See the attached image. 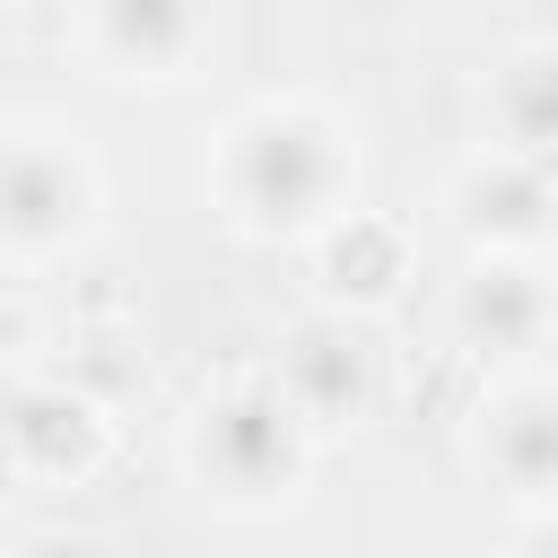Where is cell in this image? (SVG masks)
Returning a JSON list of instances; mask_svg holds the SVG:
<instances>
[{"instance_id":"cell-12","label":"cell","mask_w":558,"mask_h":558,"mask_svg":"<svg viewBox=\"0 0 558 558\" xmlns=\"http://www.w3.org/2000/svg\"><path fill=\"white\" fill-rule=\"evenodd\" d=\"M514 541H523V549H558V497H549V506H523V514H514Z\"/></svg>"},{"instance_id":"cell-9","label":"cell","mask_w":558,"mask_h":558,"mask_svg":"<svg viewBox=\"0 0 558 558\" xmlns=\"http://www.w3.org/2000/svg\"><path fill=\"white\" fill-rule=\"evenodd\" d=\"M436 218L453 227L462 253H532V244H558V166H532V157H506V148H462L445 166V192H436Z\"/></svg>"},{"instance_id":"cell-3","label":"cell","mask_w":558,"mask_h":558,"mask_svg":"<svg viewBox=\"0 0 558 558\" xmlns=\"http://www.w3.org/2000/svg\"><path fill=\"white\" fill-rule=\"evenodd\" d=\"M105 227V157L87 122L52 105L0 113V270L44 279L78 262Z\"/></svg>"},{"instance_id":"cell-1","label":"cell","mask_w":558,"mask_h":558,"mask_svg":"<svg viewBox=\"0 0 558 558\" xmlns=\"http://www.w3.org/2000/svg\"><path fill=\"white\" fill-rule=\"evenodd\" d=\"M201 201L235 244L296 253L366 201V122L323 87H253L201 140Z\"/></svg>"},{"instance_id":"cell-7","label":"cell","mask_w":558,"mask_h":558,"mask_svg":"<svg viewBox=\"0 0 558 558\" xmlns=\"http://www.w3.org/2000/svg\"><path fill=\"white\" fill-rule=\"evenodd\" d=\"M462 462L506 514L558 497V357L480 366V392L462 410Z\"/></svg>"},{"instance_id":"cell-4","label":"cell","mask_w":558,"mask_h":558,"mask_svg":"<svg viewBox=\"0 0 558 558\" xmlns=\"http://www.w3.org/2000/svg\"><path fill=\"white\" fill-rule=\"evenodd\" d=\"M445 349L471 366H532L558 357V244L532 253H462L436 296Z\"/></svg>"},{"instance_id":"cell-8","label":"cell","mask_w":558,"mask_h":558,"mask_svg":"<svg viewBox=\"0 0 558 558\" xmlns=\"http://www.w3.org/2000/svg\"><path fill=\"white\" fill-rule=\"evenodd\" d=\"M270 375L279 392L296 401V418L340 445V436H366L384 418V392H392V366H384V340L366 314H340V305H314L279 331L270 349Z\"/></svg>"},{"instance_id":"cell-5","label":"cell","mask_w":558,"mask_h":558,"mask_svg":"<svg viewBox=\"0 0 558 558\" xmlns=\"http://www.w3.org/2000/svg\"><path fill=\"white\" fill-rule=\"evenodd\" d=\"M113 401L61 366H0V480L9 488H87L113 462Z\"/></svg>"},{"instance_id":"cell-6","label":"cell","mask_w":558,"mask_h":558,"mask_svg":"<svg viewBox=\"0 0 558 558\" xmlns=\"http://www.w3.org/2000/svg\"><path fill=\"white\" fill-rule=\"evenodd\" d=\"M218 52V0H70V61L96 87L166 96Z\"/></svg>"},{"instance_id":"cell-2","label":"cell","mask_w":558,"mask_h":558,"mask_svg":"<svg viewBox=\"0 0 558 558\" xmlns=\"http://www.w3.org/2000/svg\"><path fill=\"white\" fill-rule=\"evenodd\" d=\"M314 471H323V436L296 418V401L279 392L270 366L209 375L183 401V418H174V480L218 523H279V514H296Z\"/></svg>"},{"instance_id":"cell-10","label":"cell","mask_w":558,"mask_h":558,"mask_svg":"<svg viewBox=\"0 0 558 558\" xmlns=\"http://www.w3.org/2000/svg\"><path fill=\"white\" fill-rule=\"evenodd\" d=\"M305 279H314V305H340V314H392L418 279V235L392 218V209H340L331 227H314L305 244Z\"/></svg>"},{"instance_id":"cell-11","label":"cell","mask_w":558,"mask_h":558,"mask_svg":"<svg viewBox=\"0 0 558 558\" xmlns=\"http://www.w3.org/2000/svg\"><path fill=\"white\" fill-rule=\"evenodd\" d=\"M471 122L506 157L558 166V26H532V35L497 44V61L471 87Z\"/></svg>"}]
</instances>
